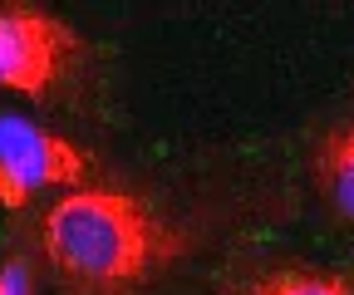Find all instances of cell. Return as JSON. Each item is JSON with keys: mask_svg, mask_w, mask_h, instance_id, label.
Instances as JSON below:
<instances>
[{"mask_svg": "<svg viewBox=\"0 0 354 295\" xmlns=\"http://www.w3.org/2000/svg\"><path fill=\"white\" fill-rule=\"evenodd\" d=\"M39 256L59 295H148L187 256V231L138 192L74 187L39 212Z\"/></svg>", "mask_w": 354, "mask_h": 295, "instance_id": "cell-1", "label": "cell"}, {"mask_svg": "<svg viewBox=\"0 0 354 295\" xmlns=\"http://www.w3.org/2000/svg\"><path fill=\"white\" fill-rule=\"evenodd\" d=\"M79 59L84 39L69 20L30 0H0V89L50 104Z\"/></svg>", "mask_w": 354, "mask_h": 295, "instance_id": "cell-2", "label": "cell"}, {"mask_svg": "<svg viewBox=\"0 0 354 295\" xmlns=\"http://www.w3.org/2000/svg\"><path fill=\"white\" fill-rule=\"evenodd\" d=\"M88 158L59 138L55 129H35V123L6 118L0 123V207L25 212V207L50 192V187H84Z\"/></svg>", "mask_w": 354, "mask_h": 295, "instance_id": "cell-3", "label": "cell"}, {"mask_svg": "<svg viewBox=\"0 0 354 295\" xmlns=\"http://www.w3.org/2000/svg\"><path fill=\"white\" fill-rule=\"evenodd\" d=\"M305 167H310V187H315L320 207L335 222L354 227V94L310 129Z\"/></svg>", "mask_w": 354, "mask_h": 295, "instance_id": "cell-4", "label": "cell"}, {"mask_svg": "<svg viewBox=\"0 0 354 295\" xmlns=\"http://www.w3.org/2000/svg\"><path fill=\"white\" fill-rule=\"evenodd\" d=\"M39 222H15L10 241H6V256H0V295H39Z\"/></svg>", "mask_w": 354, "mask_h": 295, "instance_id": "cell-5", "label": "cell"}, {"mask_svg": "<svg viewBox=\"0 0 354 295\" xmlns=\"http://www.w3.org/2000/svg\"><path fill=\"white\" fill-rule=\"evenodd\" d=\"M246 295H354V276L325 266H281L266 271Z\"/></svg>", "mask_w": 354, "mask_h": 295, "instance_id": "cell-6", "label": "cell"}]
</instances>
